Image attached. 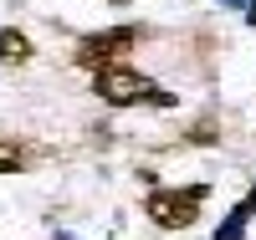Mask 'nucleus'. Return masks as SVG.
Wrapping results in <instances>:
<instances>
[{
    "instance_id": "obj_1",
    "label": "nucleus",
    "mask_w": 256,
    "mask_h": 240,
    "mask_svg": "<svg viewBox=\"0 0 256 240\" xmlns=\"http://www.w3.org/2000/svg\"><path fill=\"white\" fill-rule=\"evenodd\" d=\"M92 92L108 102V107H174V97H169L164 87H154L144 72L123 67V61H113V67L92 72Z\"/></svg>"
},
{
    "instance_id": "obj_2",
    "label": "nucleus",
    "mask_w": 256,
    "mask_h": 240,
    "mask_svg": "<svg viewBox=\"0 0 256 240\" xmlns=\"http://www.w3.org/2000/svg\"><path fill=\"white\" fill-rule=\"evenodd\" d=\"M210 184H190V189H154L144 200V215L154 220L159 230H184L200 220V205H205Z\"/></svg>"
},
{
    "instance_id": "obj_3",
    "label": "nucleus",
    "mask_w": 256,
    "mask_h": 240,
    "mask_svg": "<svg viewBox=\"0 0 256 240\" xmlns=\"http://www.w3.org/2000/svg\"><path fill=\"white\" fill-rule=\"evenodd\" d=\"M138 41V26H113V31H98V36H88L77 46V61L82 67H92V72H102V67H113V56H123L128 46Z\"/></svg>"
},
{
    "instance_id": "obj_4",
    "label": "nucleus",
    "mask_w": 256,
    "mask_h": 240,
    "mask_svg": "<svg viewBox=\"0 0 256 240\" xmlns=\"http://www.w3.org/2000/svg\"><path fill=\"white\" fill-rule=\"evenodd\" d=\"M31 61V36L26 31H0V67H26Z\"/></svg>"
},
{
    "instance_id": "obj_5",
    "label": "nucleus",
    "mask_w": 256,
    "mask_h": 240,
    "mask_svg": "<svg viewBox=\"0 0 256 240\" xmlns=\"http://www.w3.org/2000/svg\"><path fill=\"white\" fill-rule=\"evenodd\" d=\"M20 164H26V148H20L16 138H0V174H16Z\"/></svg>"
},
{
    "instance_id": "obj_6",
    "label": "nucleus",
    "mask_w": 256,
    "mask_h": 240,
    "mask_svg": "<svg viewBox=\"0 0 256 240\" xmlns=\"http://www.w3.org/2000/svg\"><path fill=\"white\" fill-rule=\"evenodd\" d=\"M241 230H246V210L230 215V225H226V230H216V240H241Z\"/></svg>"
},
{
    "instance_id": "obj_7",
    "label": "nucleus",
    "mask_w": 256,
    "mask_h": 240,
    "mask_svg": "<svg viewBox=\"0 0 256 240\" xmlns=\"http://www.w3.org/2000/svg\"><path fill=\"white\" fill-rule=\"evenodd\" d=\"M241 210H246V215H251V210H256V189H251V200H246V205H241Z\"/></svg>"
},
{
    "instance_id": "obj_8",
    "label": "nucleus",
    "mask_w": 256,
    "mask_h": 240,
    "mask_svg": "<svg viewBox=\"0 0 256 240\" xmlns=\"http://www.w3.org/2000/svg\"><path fill=\"white\" fill-rule=\"evenodd\" d=\"M220 5H246V0H220Z\"/></svg>"
},
{
    "instance_id": "obj_9",
    "label": "nucleus",
    "mask_w": 256,
    "mask_h": 240,
    "mask_svg": "<svg viewBox=\"0 0 256 240\" xmlns=\"http://www.w3.org/2000/svg\"><path fill=\"white\" fill-rule=\"evenodd\" d=\"M118 5H123V0H118Z\"/></svg>"
}]
</instances>
